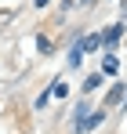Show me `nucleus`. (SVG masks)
<instances>
[{
	"label": "nucleus",
	"mask_w": 127,
	"mask_h": 134,
	"mask_svg": "<svg viewBox=\"0 0 127 134\" xmlns=\"http://www.w3.org/2000/svg\"><path fill=\"white\" fill-rule=\"evenodd\" d=\"M47 4H51V0H36V11H40V7H47Z\"/></svg>",
	"instance_id": "obj_11"
},
{
	"label": "nucleus",
	"mask_w": 127,
	"mask_h": 134,
	"mask_svg": "<svg viewBox=\"0 0 127 134\" xmlns=\"http://www.w3.org/2000/svg\"><path fill=\"white\" fill-rule=\"evenodd\" d=\"M120 36H124V22H113L105 33H102V47H116V44H120Z\"/></svg>",
	"instance_id": "obj_2"
},
{
	"label": "nucleus",
	"mask_w": 127,
	"mask_h": 134,
	"mask_svg": "<svg viewBox=\"0 0 127 134\" xmlns=\"http://www.w3.org/2000/svg\"><path fill=\"white\" fill-rule=\"evenodd\" d=\"M120 102H127V87L124 83H116V87L105 94V105H120Z\"/></svg>",
	"instance_id": "obj_4"
},
{
	"label": "nucleus",
	"mask_w": 127,
	"mask_h": 134,
	"mask_svg": "<svg viewBox=\"0 0 127 134\" xmlns=\"http://www.w3.org/2000/svg\"><path fill=\"white\" fill-rule=\"evenodd\" d=\"M51 98H69V87H65V80H55V83H51Z\"/></svg>",
	"instance_id": "obj_7"
},
{
	"label": "nucleus",
	"mask_w": 127,
	"mask_h": 134,
	"mask_svg": "<svg viewBox=\"0 0 127 134\" xmlns=\"http://www.w3.org/2000/svg\"><path fill=\"white\" fill-rule=\"evenodd\" d=\"M98 87H102V76H98V72H91V76L84 80V94H94Z\"/></svg>",
	"instance_id": "obj_6"
},
{
	"label": "nucleus",
	"mask_w": 127,
	"mask_h": 134,
	"mask_svg": "<svg viewBox=\"0 0 127 134\" xmlns=\"http://www.w3.org/2000/svg\"><path fill=\"white\" fill-rule=\"evenodd\" d=\"M102 120H105V112H102V109H98V112L87 109V116L76 123V127H73V131H76V134H87V131H94V127H102Z\"/></svg>",
	"instance_id": "obj_1"
},
{
	"label": "nucleus",
	"mask_w": 127,
	"mask_h": 134,
	"mask_svg": "<svg viewBox=\"0 0 127 134\" xmlns=\"http://www.w3.org/2000/svg\"><path fill=\"white\" fill-rule=\"evenodd\" d=\"M80 47H84V54H87V51L94 54V51L102 47V33H87V36H80Z\"/></svg>",
	"instance_id": "obj_3"
},
{
	"label": "nucleus",
	"mask_w": 127,
	"mask_h": 134,
	"mask_svg": "<svg viewBox=\"0 0 127 134\" xmlns=\"http://www.w3.org/2000/svg\"><path fill=\"white\" fill-rule=\"evenodd\" d=\"M120 11H124V18H127V0H120Z\"/></svg>",
	"instance_id": "obj_12"
},
{
	"label": "nucleus",
	"mask_w": 127,
	"mask_h": 134,
	"mask_svg": "<svg viewBox=\"0 0 127 134\" xmlns=\"http://www.w3.org/2000/svg\"><path fill=\"white\" fill-rule=\"evenodd\" d=\"M84 62V47H80V40L73 44V51H69V65H80Z\"/></svg>",
	"instance_id": "obj_8"
},
{
	"label": "nucleus",
	"mask_w": 127,
	"mask_h": 134,
	"mask_svg": "<svg viewBox=\"0 0 127 134\" xmlns=\"http://www.w3.org/2000/svg\"><path fill=\"white\" fill-rule=\"evenodd\" d=\"M36 47H40L44 54H47V51H51V40H47V36H36Z\"/></svg>",
	"instance_id": "obj_10"
},
{
	"label": "nucleus",
	"mask_w": 127,
	"mask_h": 134,
	"mask_svg": "<svg viewBox=\"0 0 127 134\" xmlns=\"http://www.w3.org/2000/svg\"><path fill=\"white\" fill-rule=\"evenodd\" d=\"M47 102H51V87L44 91V94H36V102H33V105H36V109H44V105H47Z\"/></svg>",
	"instance_id": "obj_9"
},
{
	"label": "nucleus",
	"mask_w": 127,
	"mask_h": 134,
	"mask_svg": "<svg viewBox=\"0 0 127 134\" xmlns=\"http://www.w3.org/2000/svg\"><path fill=\"white\" fill-rule=\"evenodd\" d=\"M102 72H105V76H116V72H120V58H116V54H105V58H102Z\"/></svg>",
	"instance_id": "obj_5"
},
{
	"label": "nucleus",
	"mask_w": 127,
	"mask_h": 134,
	"mask_svg": "<svg viewBox=\"0 0 127 134\" xmlns=\"http://www.w3.org/2000/svg\"><path fill=\"white\" fill-rule=\"evenodd\" d=\"M84 4H98V0H84Z\"/></svg>",
	"instance_id": "obj_13"
}]
</instances>
